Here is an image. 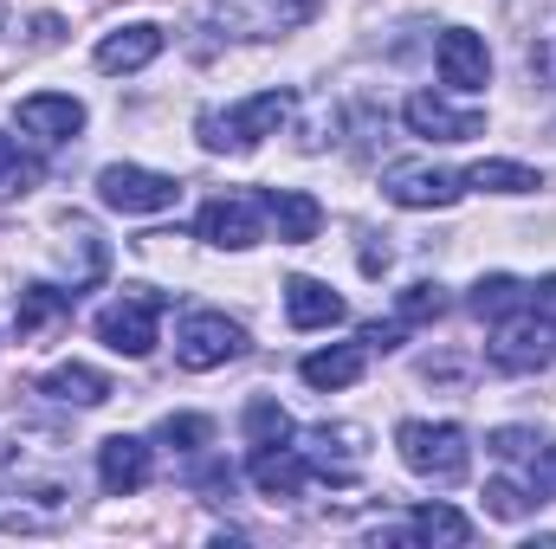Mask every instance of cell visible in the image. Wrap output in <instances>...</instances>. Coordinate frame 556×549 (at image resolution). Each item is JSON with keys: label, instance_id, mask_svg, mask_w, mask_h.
Returning <instances> with one entry per match:
<instances>
[{"label": "cell", "instance_id": "16", "mask_svg": "<svg viewBox=\"0 0 556 549\" xmlns=\"http://www.w3.org/2000/svg\"><path fill=\"white\" fill-rule=\"evenodd\" d=\"M72 297H78V291L26 284V291L13 297V336H20V343H33V336H46L52 323H65V317H72Z\"/></svg>", "mask_w": 556, "mask_h": 549}, {"label": "cell", "instance_id": "5", "mask_svg": "<svg viewBox=\"0 0 556 549\" xmlns=\"http://www.w3.org/2000/svg\"><path fill=\"white\" fill-rule=\"evenodd\" d=\"M266 220H273L266 194L233 188V194H214V201L194 214V240L227 246V253H247V246H260V240H266Z\"/></svg>", "mask_w": 556, "mask_h": 549}, {"label": "cell", "instance_id": "1", "mask_svg": "<svg viewBox=\"0 0 556 549\" xmlns=\"http://www.w3.org/2000/svg\"><path fill=\"white\" fill-rule=\"evenodd\" d=\"M395 452L415 478H433V485H459L466 465H472V446H466V426L453 420H402L395 426Z\"/></svg>", "mask_w": 556, "mask_h": 549}, {"label": "cell", "instance_id": "4", "mask_svg": "<svg viewBox=\"0 0 556 549\" xmlns=\"http://www.w3.org/2000/svg\"><path fill=\"white\" fill-rule=\"evenodd\" d=\"M162 310H168L162 291L130 284L124 297H111V304L91 317V330H98V343L117 349V356H149V349H155V323H162Z\"/></svg>", "mask_w": 556, "mask_h": 549}, {"label": "cell", "instance_id": "7", "mask_svg": "<svg viewBox=\"0 0 556 549\" xmlns=\"http://www.w3.org/2000/svg\"><path fill=\"white\" fill-rule=\"evenodd\" d=\"M98 201L117 207V214H168L181 201V181L155 175V168H137V162H111L98 175Z\"/></svg>", "mask_w": 556, "mask_h": 549}, {"label": "cell", "instance_id": "25", "mask_svg": "<svg viewBox=\"0 0 556 549\" xmlns=\"http://www.w3.org/2000/svg\"><path fill=\"white\" fill-rule=\"evenodd\" d=\"M440 310H446V291H440V284H427V278H420V284H408V291L395 297V317H402L408 330H415V323H433Z\"/></svg>", "mask_w": 556, "mask_h": 549}, {"label": "cell", "instance_id": "14", "mask_svg": "<svg viewBox=\"0 0 556 549\" xmlns=\"http://www.w3.org/2000/svg\"><path fill=\"white\" fill-rule=\"evenodd\" d=\"M285 323L291 330H330V323H343V297L304 272L285 278Z\"/></svg>", "mask_w": 556, "mask_h": 549}, {"label": "cell", "instance_id": "2", "mask_svg": "<svg viewBox=\"0 0 556 549\" xmlns=\"http://www.w3.org/2000/svg\"><path fill=\"white\" fill-rule=\"evenodd\" d=\"M285 117H291V91H260V98H247L233 111H207L201 117V142L214 155H247V149H260L266 137H278Z\"/></svg>", "mask_w": 556, "mask_h": 549}, {"label": "cell", "instance_id": "13", "mask_svg": "<svg viewBox=\"0 0 556 549\" xmlns=\"http://www.w3.org/2000/svg\"><path fill=\"white\" fill-rule=\"evenodd\" d=\"M247 478H253L273 505H285V498H298V491L311 485V459H304V452H291V446H253Z\"/></svg>", "mask_w": 556, "mask_h": 549}, {"label": "cell", "instance_id": "18", "mask_svg": "<svg viewBox=\"0 0 556 549\" xmlns=\"http://www.w3.org/2000/svg\"><path fill=\"white\" fill-rule=\"evenodd\" d=\"M363 362H369V349H363V343H337V349L304 356V362H298V375H304L311 388H350V382H363Z\"/></svg>", "mask_w": 556, "mask_h": 549}, {"label": "cell", "instance_id": "21", "mask_svg": "<svg viewBox=\"0 0 556 549\" xmlns=\"http://www.w3.org/2000/svg\"><path fill=\"white\" fill-rule=\"evenodd\" d=\"M466 188H485V194H531V188H544V175L525 168V162H472V168H466Z\"/></svg>", "mask_w": 556, "mask_h": 549}, {"label": "cell", "instance_id": "6", "mask_svg": "<svg viewBox=\"0 0 556 549\" xmlns=\"http://www.w3.org/2000/svg\"><path fill=\"white\" fill-rule=\"evenodd\" d=\"M240 349H247V330H240L227 310H188V317H181V330H175V362H181L188 375L227 369Z\"/></svg>", "mask_w": 556, "mask_h": 549}, {"label": "cell", "instance_id": "30", "mask_svg": "<svg viewBox=\"0 0 556 549\" xmlns=\"http://www.w3.org/2000/svg\"><path fill=\"white\" fill-rule=\"evenodd\" d=\"M13 181H33V168L20 162V149H13V142L0 137V188H13Z\"/></svg>", "mask_w": 556, "mask_h": 549}, {"label": "cell", "instance_id": "11", "mask_svg": "<svg viewBox=\"0 0 556 549\" xmlns=\"http://www.w3.org/2000/svg\"><path fill=\"white\" fill-rule=\"evenodd\" d=\"M98 485H104L111 498H137L142 485H149V446L130 439V433H111V439L98 446Z\"/></svg>", "mask_w": 556, "mask_h": 549}, {"label": "cell", "instance_id": "8", "mask_svg": "<svg viewBox=\"0 0 556 549\" xmlns=\"http://www.w3.org/2000/svg\"><path fill=\"white\" fill-rule=\"evenodd\" d=\"M433 65H440V85H453V91H485V78H492V52L472 26H446L433 46Z\"/></svg>", "mask_w": 556, "mask_h": 549}, {"label": "cell", "instance_id": "26", "mask_svg": "<svg viewBox=\"0 0 556 549\" xmlns=\"http://www.w3.org/2000/svg\"><path fill=\"white\" fill-rule=\"evenodd\" d=\"M531 505H538V498H531L518 478H492V485H485V511H492V518H505V524L531 518Z\"/></svg>", "mask_w": 556, "mask_h": 549}, {"label": "cell", "instance_id": "23", "mask_svg": "<svg viewBox=\"0 0 556 549\" xmlns=\"http://www.w3.org/2000/svg\"><path fill=\"white\" fill-rule=\"evenodd\" d=\"M466 304H472V317H492V323H498V317H511V310L525 304V284H518L511 272H492V278H479V284H472V297H466Z\"/></svg>", "mask_w": 556, "mask_h": 549}, {"label": "cell", "instance_id": "34", "mask_svg": "<svg viewBox=\"0 0 556 549\" xmlns=\"http://www.w3.org/2000/svg\"><path fill=\"white\" fill-rule=\"evenodd\" d=\"M0 13H7V7H0Z\"/></svg>", "mask_w": 556, "mask_h": 549}, {"label": "cell", "instance_id": "33", "mask_svg": "<svg viewBox=\"0 0 556 549\" xmlns=\"http://www.w3.org/2000/svg\"><path fill=\"white\" fill-rule=\"evenodd\" d=\"M538 491L556 498V446H544V459H538Z\"/></svg>", "mask_w": 556, "mask_h": 549}, {"label": "cell", "instance_id": "24", "mask_svg": "<svg viewBox=\"0 0 556 549\" xmlns=\"http://www.w3.org/2000/svg\"><path fill=\"white\" fill-rule=\"evenodd\" d=\"M317 13V0H253V26L260 33H291Z\"/></svg>", "mask_w": 556, "mask_h": 549}, {"label": "cell", "instance_id": "12", "mask_svg": "<svg viewBox=\"0 0 556 549\" xmlns=\"http://www.w3.org/2000/svg\"><path fill=\"white\" fill-rule=\"evenodd\" d=\"M20 130L39 142H72L85 130V104L78 98H59V91H39V98H20Z\"/></svg>", "mask_w": 556, "mask_h": 549}, {"label": "cell", "instance_id": "9", "mask_svg": "<svg viewBox=\"0 0 556 549\" xmlns=\"http://www.w3.org/2000/svg\"><path fill=\"white\" fill-rule=\"evenodd\" d=\"M402 117H408V130L427 142H472L485 137V111H453L446 98H433V91H415L408 104H402Z\"/></svg>", "mask_w": 556, "mask_h": 549}, {"label": "cell", "instance_id": "22", "mask_svg": "<svg viewBox=\"0 0 556 549\" xmlns=\"http://www.w3.org/2000/svg\"><path fill=\"white\" fill-rule=\"evenodd\" d=\"M240 433H247L253 446H285L298 426H291V413L278 408L273 395H253V401H247V413H240Z\"/></svg>", "mask_w": 556, "mask_h": 549}, {"label": "cell", "instance_id": "17", "mask_svg": "<svg viewBox=\"0 0 556 549\" xmlns=\"http://www.w3.org/2000/svg\"><path fill=\"white\" fill-rule=\"evenodd\" d=\"M39 395H52L65 408H104L111 401V375H98L85 362H59L52 375H39Z\"/></svg>", "mask_w": 556, "mask_h": 549}, {"label": "cell", "instance_id": "29", "mask_svg": "<svg viewBox=\"0 0 556 549\" xmlns=\"http://www.w3.org/2000/svg\"><path fill=\"white\" fill-rule=\"evenodd\" d=\"M402 330H408L402 317H395V323H369V330H363V349H402Z\"/></svg>", "mask_w": 556, "mask_h": 549}, {"label": "cell", "instance_id": "15", "mask_svg": "<svg viewBox=\"0 0 556 549\" xmlns=\"http://www.w3.org/2000/svg\"><path fill=\"white\" fill-rule=\"evenodd\" d=\"M162 52V26L155 20H137V26H117V33H104L98 39V72H142L149 59Z\"/></svg>", "mask_w": 556, "mask_h": 549}, {"label": "cell", "instance_id": "28", "mask_svg": "<svg viewBox=\"0 0 556 549\" xmlns=\"http://www.w3.org/2000/svg\"><path fill=\"white\" fill-rule=\"evenodd\" d=\"M485 446H492L498 459H525V452L538 446V433H531V426H498V433H492Z\"/></svg>", "mask_w": 556, "mask_h": 549}, {"label": "cell", "instance_id": "19", "mask_svg": "<svg viewBox=\"0 0 556 549\" xmlns=\"http://www.w3.org/2000/svg\"><path fill=\"white\" fill-rule=\"evenodd\" d=\"M266 207H273L285 246H304V240H317V227H324V207H317L304 188H278V194H266Z\"/></svg>", "mask_w": 556, "mask_h": 549}, {"label": "cell", "instance_id": "10", "mask_svg": "<svg viewBox=\"0 0 556 549\" xmlns=\"http://www.w3.org/2000/svg\"><path fill=\"white\" fill-rule=\"evenodd\" d=\"M382 194L395 207H453L466 194V175H453V168H395L382 181Z\"/></svg>", "mask_w": 556, "mask_h": 549}, {"label": "cell", "instance_id": "27", "mask_svg": "<svg viewBox=\"0 0 556 549\" xmlns=\"http://www.w3.org/2000/svg\"><path fill=\"white\" fill-rule=\"evenodd\" d=\"M162 439L181 446V452H201V446L214 439V420H201V413H168V420H162Z\"/></svg>", "mask_w": 556, "mask_h": 549}, {"label": "cell", "instance_id": "32", "mask_svg": "<svg viewBox=\"0 0 556 549\" xmlns=\"http://www.w3.org/2000/svg\"><path fill=\"white\" fill-rule=\"evenodd\" d=\"M525 304H531V310H544V317H556V278H538V284H525Z\"/></svg>", "mask_w": 556, "mask_h": 549}, {"label": "cell", "instance_id": "31", "mask_svg": "<svg viewBox=\"0 0 556 549\" xmlns=\"http://www.w3.org/2000/svg\"><path fill=\"white\" fill-rule=\"evenodd\" d=\"M194 485H201V491H233V465H220V459H207V465L194 472Z\"/></svg>", "mask_w": 556, "mask_h": 549}, {"label": "cell", "instance_id": "20", "mask_svg": "<svg viewBox=\"0 0 556 549\" xmlns=\"http://www.w3.org/2000/svg\"><path fill=\"white\" fill-rule=\"evenodd\" d=\"M408 537H415V544L459 549V544H472V518H466V511H453V505H420L415 518H408Z\"/></svg>", "mask_w": 556, "mask_h": 549}, {"label": "cell", "instance_id": "3", "mask_svg": "<svg viewBox=\"0 0 556 549\" xmlns=\"http://www.w3.org/2000/svg\"><path fill=\"white\" fill-rule=\"evenodd\" d=\"M485 356H492V369L498 375H544L556 356V330L544 310H531V304H518L511 317H498L492 323V343H485Z\"/></svg>", "mask_w": 556, "mask_h": 549}]
</instances>
